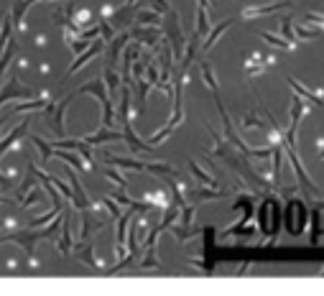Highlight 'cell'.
<instances>
[{"mask_svg":"<svg viewBox=\"0 0 324 296\" xmlns=\"http://www.w3.org/2000/svg\"><path fill=\"white\" fill-rule=\"evenodd\" d=\"M74 97H77V95H69V97H64L61 102H49V105L44 107V120H46V125L51 128V133L56 136V141H59V138H67L64 117H67L69 102H72Z\"/></svg>","mask_w":324,"mask_h":296,"instance_id":"1","label":"cell"},{"mask_svg":"<svg viewBox=\"0 0 324 296\" xmlns=\"http://www.w3.org/2000/svg\"><path fill=\"white\" fill-rule=\"evenodd\" d=\"M164 23H166V38L174 44V59H181V54H184V33L179 28V16H176L174 8L166 13Z\"/></svg>","mask_w":324,"mask_h":296,"instance_id":"2","label":"cell"},{"mask_svg":"<svg viewBox=\"0 0 324 296\" xmlns=\"http://www.w3.org/2000/svg\"><path fill=\"white\" fill-rule=\"evenodd\" d=\"M16 97H18V100H21V97H23V100H31L33 92H31L28 87H23V84L18 82V77L13 74V77L6 82V87L0 90V107H3L8 100H16Z\"/></svg>","mask_w":324,"mask_h":296,"instance_id":"3","label":"cell"},{"mask_svg":"<svg viewBox=\"0 0 324 296\" xmlns=\"http://www.w3.org/2000/svg\"><path fill=\"white\" fill-rule=\"evenodd\" d=\"M133 41H143V44L158 54V41H161V28L158 26H138L133 31H128Z\"/></svg>","mask_w":324,"mask_h":296,"instance_id":"4","label":"cell"},{"mask_svg":"<svg viewBox=\"0 0 324 296\" xmlns=\"http://www.w3.org/2000/svg\"><path fill=\"white\" fill-rule=\"evenodd\" d=\"M102 49H105V41H102V38H95L82 54H77V59L72 62V67H69V72H67V77H72L77 69H82L85 64H90V59H97V56L102 54Z\"/></svg>","mask_w":324,"mask_h":296,"instance_id":"5","label":"cell"},{"mask_svg":"<svg viewBox=\"0 0 324 296\" xmlns=\"http://www.w3.org/2000/svg\"><path fill=\"white\" fill-rule=\"evenodd\" d=\"M54 243H56V250L61 253V256L72 253L74 238H72V215H69V212H61V235H59Z\"/></svg>","mask_w":324,"mask_h":296,"instance_id":"6","label":"cell"},{"mask_svg":"<svg viewBox=\"0 0 324 296\" xmlns=\"http://www.w3.org/2000/svg\"><path fill=\"white\" fill-rule=\"evenodd\" d=\"M123 141L128 143V148H131L133 153H153V146H151V143H143V141L136 136V131H133V120L123 125Z\"/></svg>","mask_w":324,"mask_h":296,"instance_id":"7","label":"cell"},{"mask_svg":"<svg viewBox=\"0 0 324 296\" xmlns=\"http://www.w3.org/2000/svg\"><path fill=\"white\" fill-rule=\"evenodd\" d=\"M72 250H77V258L82 261L85 266H90V268H95V271L102 268V263H100V258H97V253H95V245H92V243H77Z\"/></svg>","mask_w":324,"mask_h":296,"instance_id":"8","label":"cell"},{"mask_svg":"<svg viewBox=\"0 0 324 296\" xmlns=\"http://www.w3.org/2000/svg\"><path fill=\"white\" fill-rule=\"evenodd\" d=\"M28 123H31L28 117H26V120H21V125H18V128H13V131H11V133L3 138V141H0V156H3L6 151H11V148H21V143H18V141H21V138L28 133Z\"/></svg>","mask_w":324,"mask_h":296,"instance_id":"9","label":"cell"},{"mask_svg":"<svg viewBox=\"0 0 324 296\" xmlns=\"http://www.w3.org/2000/svg\"><path fill=\"white\" fill-rule=\"evenodd\" d=\"M85 141L90 146H102V143H117V141H123V133H117L112 128H100L97 133H90L85 136Z\"/></svg>","mask_w":324,"mask_h":296,"instance_id":"10","label":"cell"},{"mask_svg":"<svg viewBox=\"0 0 324 296\" xmlns=\"http://www.w3.org/2000/svg\"><path fill=\"white\" fill-rule=\"evenodd\" d=\"M67 174H69V187H72V192H74L72 204H74V207H79V209H90V207H92V202L87 199V194H85L82 184H79L77 174H74V171H67Z\"/></svg>","mask_w":324,"mask_h":296,"instance_id":"11","label":"cell"},{"mask_svg":"<svg viewBox=\"0 0 324 296\" xmlns=\"http://www.w3.org/2000/svg\"><path fill=\"white\" fill-rule=\"evenodd\" d=\"M143 202L151 204V207H164V209H166L174 199H171V194H169L166 189H151V192L143 194Z\"/></svg>","mask_w":324,"mask_h":296,"instance_id":"12","label":"cell"},{"mask_svg":"<svg viewBox=\"0 0 324 296\" xmlns=\"http://www.w3.org/2000/svg\"><path fill=\"white\" fill-rule=\"evenodd\" d=\"M128 41H131V33H120V36H115V38L110 41V51H107L110 67H115V64L120 62V54H123V49H125Z\"/></svg>","mask_w":324,"mask_h":296,"instance_id":"13","label":"cell"},{"mask_svg":"<svg viewBox=\"0 0 324 296\" xmlns=\"http://www.w3.org/2000/svg\"><path fill=\"white\" fill-rule=\"evenodd\" d=\"M107 163L110 166H117V168H128V171H146V163L143 161H136V158H125V156H107Z\"/></svg>","mask_w":324,"mask_h":296,"instance_id":"14","label":"cell"},{"mask_svg":"<svg viewBox=\"0 0 324 296\" xmlns=\"http://www.w3.org/2000/svg\"><path fill=\"white\" fill-rule=\"evenodd\" d=\"M138 266H141L143 271H161V261H158L156 245H148V248H146V253H143V258H141Z\"/></svg>","mask_w":324,"mask_h":296,"instance_id":"15","label":"cell"},{"mask_svg":"<svg viewBox=\"0 0 324 296\" xmlns=\"http://www.w3.org/2000/svg\"><path fill=\"white\" fill-rule=\"evenodd\" d=\"M54 156H59L61 161H67L72 168H77V171H90L87 163H82V158H79L74 151H67V148H54Z\"/></svg>","mask_w":324,"mask_h":296,"instance_id":"16","label":"cell"},{"mask_svg":"<svg viewBox=\"0 0 324 296\" xmlns=\"http://www.w3.org/2000/svg\"><path fill=\"white\" fill-rule=\"evenodd\" d=\"M146 171L151 174H158V176H169V179H179V171L174 166L164 163V161H153V163H146Z\"/></svg>","mask_w":324,"mask_h":296,"instance_id":"17","label":"cell"},{"mask_svg":"<svg viewBox=\"0 0 324 296\" xmlns=\"http://www.w3.org/2000/svg\"><path fill=\"white\" fill-rule=\"evenodd\" d=\"M102 82H105V87H107V95H115V92L120 90V82H123V77L115 72V67H105Z\"/></svg>","mask_w":324,"mask_h":296,"instance_id":"18","label":"cell"},{"mask_svg":"<svg viewBox=\"0 0 324 296\" xmlns=\"http://www.w3.org/2000/svg\"><path fill=\"white\" fill-rule=\"evenodd\" d=\"M31 143L38 148V153H41V166H44V163H49V158L54 156V143L44 141L41 136H31Z\"/></svg>","mask_w":324,"mask_h":296,"instance_id":"19","label":"cell"},{"mask_svg":"<svg viewBox=\"0 0 324 296\" xmlns=\"http://www.w3.org/2000/svg\"><path fill=\"white\" fill-rule=\"evenodd\" d=\"M136 23L138 26H161V13H156V11H138L136 13Z\"/></svg>","mask_w":324,"mask_h":296,"instance_id":"20","label":"cell"},{"mask_svg":"<svg viewBox=\"0 0 324 296\" xmlns=\"http://www.w3.org/2000/svg\"><path fill=\"white\" fill-rule=\"evenodd\" d=\"M189 171L194 174V179H197V182L207 184V187H217V182H215V179H212L210 174H205V171H202V168H199V166H197L194 161H189Z\"/></svg>","mask_w":324,"mask_h":296,"instance_id":"21","label":"cell"},{"mask_svg":"<svg viewBox=\"0 0 324 296\" xmlns=\"http://www.w3.org/2000/svg\"><path fill=\"white\" fill-rule=\"evenodd\" d=\"M210 31V21H207V8L205 6H199L197 11V36H205Z\"/></svg>","mask_w":324,"mask_h":296,"instance_id":"22","label":"cell"},{"mask_svg":"<svg viewBox=\"0 0 324 296\" xmlns=\"http://www.w3.org/2000/svg\"><path fill=\"white\" fill-rule=\"evenodd\" d=\"M100 204L105 207V212H107V215H110L112 220H117L120 215H123V207H120V204H117V202H115L112 197H105V199H102Z\"/></svg>","mask_w":324,"mask_h":296,"instance_id":"23","label":"cell"},{"mask_svg":"<svg viewBox=\"0 0 324 296\" xmlns=\"http://www.w3.org/2000/svg\"><path fill=\"white\" fill-rule=\"evenodd\" d=\"M105 176H107L110 182H115L120 189H125V187H128V179L117 171V166H107V168H105Z\"/></svg>","mask_w":324,"mask_h":296,"instance_id":"24","label":"cell"},{"mask_svg":"<svg viewBox=\"0 0 324 296\" xmlns=\"http://www.w3.org/2000/svg\"><path fill=\"white\" fill-rule=\"evenodd\" d=\"M38 202H41V189H38V187H33V189H31V192H28V194L21 199V207H23V209H31V207H36Z\"/></svg>","mask_w":324,"mask_h":296,"instance_id":"25","label":"cell"},{"mask_svg":"<svg viewBox=\"0 0 324 296\" xmlns=\"http://www.w3.org/2000/svg\"><path fill=\"white\" fill-rule=\"evenodd\" d=\"M199 67H202V77H205V82H207V87H210L212 92H217V79H215V72H212V67H210L207 62H202Z\"/></svg>","mask_w":324,"mask_h":296,"instance_id":"26","label":"cell"},{"mask_svg":"<svg viewBox=\"0 0 324 296\" xmlns=\"http://www.w3.org/2000/svg\"><path fill=\"white\" fill-rule=\"evenodd\" d=\"M230 23H232V21H222V23H220V26H217V28H215V31L210 33V38L205 41V51H207V49H212V46L217 44V38H220V33H222V31H225V28H227Z\"/></svg>","mask_w":324,"mask_h":296,"instance_id":"27","label":"cell"},{"mask_svg":"<svg viewBox=\"0 0 324 296\" xmlns=\"http://www.w3.org/2000/svg\"><path fill=\"white\" fill-rule=\"evenodd\" d=\"M171 133H174V125H169V123H166V128H164V131H158V133H153V138H151L148 143H151V146H156V143H161V141H166Z\"/></svg>","mask_w":324,"mask_h":296,"instance_id":"28","label":"cell"},{"mask_svg":"<svg viewBox=\"0 0 324 296\" xmlns=\"http://www.w3.org/2000/svg\"><path fill=\"white\" fill-rule=\"evenodd\" d=\"M146 82H151V87H156V84H158V67L153 62L146 64Z\"/></svg>","mask_w":324,"mask_h":296,"instance_id":"29","label":"cell"},{"mask_svg":"<svg viewBox=\"0 0 324 296\" xmlns=\"http://www.w3.org/2000/svg\"><path fill=\"white\" fill-rule=\"evenodd\" d=\"M18 176L21 174H3V171H0V187H6V189L16 187L18 184Z\"/></svg>","mask_w":324,"mask_h":296,"instance_id":"30","label":"cell"},{"mask_svg":"<svg viewBox=\"0 0 324 296\" xmlns=\"http://www.w3.org/2000/svg\"><path fill=\"white\" fill-rule=\"evenodd\" d=\"M151 6H153V11H156V13H169V11H171L169 0H151Z\"/></svg>","mask_w":324,"mask_h":296,"instance_id":"31","label":"cell"},{"mask_svg":"<svg viewBox=\"0 0 324 296\" xmlns=\"http://www.w3.org/2000/svg\"><path fill=\"white\" fill-rule=\"evenodd\" d=\"M222 192H210V189H197L194 192V199H215V197H220Z\"/></svg>","mask_w":324,"mask_h":296,"instance_id":"32","label":"cell"},{"mask_svg":"<svg viewBox=\"0 0 324 296\" xmlns=\"http://www.w3.org/2000/svg\"><path fill=\"white\" fill-rule=\"evenodd\" d=\"M3 204H6V207H16L13 199H8V197H0V207H3Z\"/></svg>","mask_w":324,"mask_h":296,"instance_id":"33","label":"cell"},{"mask_svg":"<svg viewBox=\"0 0 324 296\" xmlns=\"http://www.w3.org/2000/svg\"><path fill=\"white\" fill-rule=\"evenodd\" d=\"M46 44V36L41 33V36H36V46H44Z\"/></svg>","mask_w":324,"mask_h":296,"instance_id":"34","label":"cell"},{"mask_svg":"<svg viewBox=\"0 0 324 296\" xmlns=\"http://www.w3.org/2000/svg\"><path fill=\"white\" fill-rule=\"evenodd\" d=\"M16 64H18V69H26V64H28V59H23V56H21V59H18Z\"/></svg>","mask_w":324,"mask_h":296,"instance_id":"35","label":"cell"},{"mask_svg":"<svg viewBox=\"0 0 324 296\" xmlns=\"http://www.w3.org/2000/svg\"><path fill=\"white\" fill-rule=\"evenodd\" d=\"M8 268H11V271H16V268H18V261H13V258H11V261H8Z\"/></svg>","mask_w":324,"mask_h":296,"instance_id":"36","label":"cell"},{"mask_svg":"<svg viewBox=\"0 0 324 296\" xmlns=\"http://www.w3.org/2000/svg\"><path fill=\"white\" fill-rule=\"evenodd\" d=\"M199 6H205V8H207V0H199Z\"/></svg>","mask_w":324,"mask_h":296,"instance_id":"37","label":"cell"},{"mask_svg":"<svg viewBox=\"0 0 324 296\" xmlns=\"http://www.w3.org/2000/svg\"><path fill=\"white\" fill-rule=\"evenodd\" d=\"M125 3H128V6H136V0H125Z\"/></svg>","mask_w":324,"mask_h":296,"instance_id":"38","label":"cell"}]
</instances>
